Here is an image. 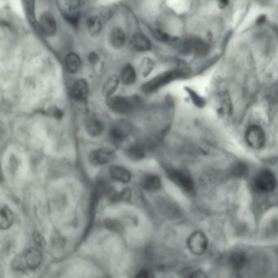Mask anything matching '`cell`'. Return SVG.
I'll use <instances>...</instances> for the list:
<instances>
[{
    "instance_id": "obj_27",
    "label": "cell",
    "mask_w": 278,
    "mask_h": 278,
    "mask_svg": "<svg viewBox=\"0 0 278 278\" xmlns=\"http://www.w3.org/2000/svg\"><path fill=\"white\" fill-rule=\"evenodd\" d=\"M64 18L66 22H68L69 24L71 26L76 27L79 23V15L76 12H69V13H65Z\"/></svg>"
},
{
    "instance_id": "obj_14",
    "label": "cell",
    "mask_w": 278,
    "mask_h": 278,
    "mask_svg": "<svg viewBox=\"0 0 278 278\" xmlns=\"http://www.w3.org/2000/svg\"><path fill=\"white\" fill-rule=\"evenodd\" d=\"M131 46L137 52H148L151 49V42L145 35L138 33L132 36Z\"/></svg>"
},
{
    "instance_id": "obj_7",
    "label": "cell",
    "mask_w": 278,
    "mask_h": 278,
    "mask_svg": "<svg viewBox=\"0 0 278 278\" xmlns=\"http://www.w3.org/2000/svg\"><path fill=\"white\" fill-rule=\"evenodd\" d=\"M246 140L249 146L259 149L265 144V133L260 126L253 125L246 131Z\"/></svg>"
},
{
    "instance_id": "obj_26",
    "label": "cell",
    "mask_w": 278,
    "mask_h": 278,
    "mask_svg": "<svg viewBox=\"0 0 278 278\" xmlns=\"http://www.w3.org/2000/svg\"><path fill=\"white\" fill-rule=\"evenodd\" d=\"M132 198V192L129 189H124L122 192L115 193L113 194L111 200L115 202H125L129 201Z\"/></svg>"
},
{
    "instance_id": "obj_5",
    "label": "cell",
    "mask_w": 278,
    "mask_h": 278,
    "mask_svg": "<svg viewBox=\"0 0 278 278\" xmlns=\"http://www.w3.org/2000/svg\"><path fill=\"white\" fill-rule=\"evenodd\" d=\"M167 176L172 180V182L180 187L181 189L192 194L194 191V184L190 176L184 173L182 170L170 169L167 170Z\"/></svg>"
},
{
    "instance_id": "obj_31",
    "label": "cell",
    "mask_w": 278,
    "mask_h": 278,
    "mask_svg": "<svg viewBox=\"0 0 278 278\" xmlns=\"http://www.w3.org/2000/svg\"><path fill=\"white\" fill-rule=\"evenodd\" d=\"M187 90H188V94L190 95L191 98H192L194 104H196L198 106H202L204 104V100L200 96H198L196 92L191 90V89H188V88H187Z\"/></svg>"
},
{
    "instance_id": "obj_15",
    "label": "cell",
    "mask_w": 278,
    "mask_h": 278,
    "mask_svg": "<svg viewBox=\"0 0 278 278\" xmlns=\"http://www.w3.org/2000/svg\"><path fill=\"white\" fill-rule=\"evenodd\" d=\"M110 42L113 48L120 49L125 46L126 42V34L120 28H114L110 34Z\"/></svg>"
},
{
    "instance_id": "obj_9",
    "label": "cell",
    "mask_w": 278,
    "mask_h": 278,
    "mask_svg": "<svg viewBox=\"0 0 278 278\" xmlns=\"http://www.w3.org/2000/svg\"><path fill=\"white\" fill-rule=\"evenodd\" d=\"M183 49L187 52H194L197 56H206L209 52V46L201 38H192L183 44Z\"/></svg>"
},
{
    "instance_id": "obj_30",
    "label": "cell",
    "mask_w": 278,
    "mask_h": 278,
    "mask_svg": "<svg viewBox=\"0 0 278 278\" xmlns=\"http://www.w3.org/2000/svg\"><path fill=\"white\" fill-rule=\"evenodd\" d=\"M33 238H34V242L35 244L37 245V246H38L39 248H44L46 246V241L44 239L42 235L41 234L40 232H34V234H33Z\"/></svg>"
},
{
    "instance_id": "obj_19",
    "label": "cell",
    "mask_w": 278,
    "mask_h": 278,
    "mask_svg": "<svg viewBox=\"0 0 278 278\" xmlns=\"http://www.w3.org/2000/svg\"><path fill=\"white\" fill-rule=\"evenodd\" d=\"M109 136H110V140H111V142L119 146L120 144H122L127 136V132L125 129H123L122 126H114L112 129H110V133H109Z\"/></svg>"
},
{
    "instance_id": "obj_2",
    "label": "cell",
    "mask_w": 278,
    "mask_h": 278,
    "mask_svg": "<svg viewBox=\"0 0 278 278\" xmlns=\"http://www.w3.org/2000/svg\"><path fill=\"white\" fill-rule=\"evenodd\" d=\"M42 260V254L41 250L37 247H31L26 250L23 255L15 260L13 267L20 270H34L40 266Z\"/></svg>"
},
{
    "instance_id": "obj_34",
    "label": "cell",
    "mask_w": 278,
    "mask_h": 278,
    "mask_svg": "<svg viewBox=\"0 0 278 278\" xmlns=\"http://www.w3.org/2000/svg\"><path fill=\"white\" fill-rule=\"evenodd\" d=\"M50 114L56 118H60L62 116V112L58 108H52L50 110Z\"/></svg>"
},
{
    "instance_id": "obj_35",
    "label": "cell",
    "mask_w": 278,
    "mask_h": 278,
    "mask_svg": "<svg viewBox=\"0 0 278 278\" xmlns=\"http://www.w3.org/2000/svg\"><path fill=\"white\" fill-rule=\"evenodd\" d=\"M98 56H97L95 52H91L90 55H89V57H88V59H89V60H90L92 63L96 62L97 60H98Z\"/></svg>"
},
{
    "instance_id": "obj_24",
    "label": "cell",
    "mask_w": 278,
    "mask_h": 278,
    "mask_svg": "<svg viewBox=\"0 0 278 278\" xmlns=\"http://www.w3.org/2000/svg\"><path fill=\"white\" fill-rule=\"evenodd\" d=\"M126 156L133 161H140L145 157V149L140 144H133L126 150Z\"/></svg>"
},
{
    "instance_id": "obj_3",
    "label": "cell",
    "mask_w": 278,
    "mask_h": 278,
    "mask_svg": "<svg viewBox=\"0 0 278 278\" xmlns=\"http://www.w3.org/2000/svg\"><path fill=\"white\" fill-rule=\"evenodd\" d=\"M107 104L114 112L126 115L133 112L136 105V100L123 96H111L108 99Z\"/></svg>"
},
{
    "instance_id": "obj_21",
    "label": "cell",
    "mask_w": 278,
    "mask_h": 278,
    "mask_svg": "<svg viewBox=\"0 0 278 278\" xmlns=\"http://www.w3.org/2000/svg\"><path fill=\"white\" fill-rule=\"evenodd\" d=\"M23 6H24L25 11L28 17L29 22L30 25L36 28L37 19L35 15V0H22Z\"/></svg>"
},
{
    "instance_id": "obj_36",
    "label": "cell",
    "mask_w": 278,
    "mask_h": 278,
    "mask_svg": "<svg viewBox=\"0 0 278 278\" xmlns=\"http://www.w3.org/2000/svg\"><path fill=\"white\" fill-rule=\"evenodd\" d=\"M228 1H229V0H217L219 7L221 8H225V7L228 5Z\"/></svg>"
},
{
    "instance_id": "obj_6",
    "label": "cell",
    "mask_w": 278,
    "mask_h": 278,
    "mask_svg": "<svg viewBox=\"0 0 278 278\" xmlns=\"http://www.w3.org/2000/svg\"><path fill=\"white\" fill-rule=\"evenodd\" d=\"M116 154L111 148H102L93 150L89 154V162L94 166H103L112 162Z\"/></svg>"
},
{
    "instance_id": "obj_4",
    "label": "cell",
    "mask_w": 278,
    "mask_h": 278,
    "mask_svg": "<svg viewBox=\"0 0 278 278\" xmlns=\"http://www.w3.org/2000/svg\"><path fill=\"white\" fill-rule=\"evenodd\" d=\"M254 184L260 192H272L276 188V179L270 170H264L260 172L254 178Z\"/></svg>"
},
{
    "instance_id": "obj_8",
    "label": "cell",
    "mask_w": 278,
    "mask_h": 278,
    "mask_svg": "<svg viewBox=\"0 0 278 278\" xmlns=\"http://www.w3.org/2000/svg\"><path fill=\"white\" fill-rule=\"evenodd\" d=\"M187 245L191 252L195 254H202L207 249L208 242L203 232H195L188 237Z\"/></svg>"
},
{
    "instance_id": "obj_13",
    "label": "cell",
    "mask_w": 278,
    "mask_h": 278,
    "mask_svg": "<svg viewBox=\"0 0 278 278\" xmlns=\"http://www.w3.org/2000/svg\"><path fill=\"white\" fill-rule=\"evenodd\" d=\"M110 175L114 180L122 183H129L132 180V174L123 166L114 165L110 167Z\"/></svg>"
},
{
    "instance_id": "obj_32",
    "label": "cell",
    "mask_w": 278,
    "mask_h": 278,
    "mask_svg": "<svg viewBox=\"0 0 278 278\" xmlns=\"http://www.w3.org/2000/svg\"><path fill=\"white\" fill-rule=\"evenodd\" d=\"M245 262V258L242 254H235L234 256H232V263L233 266L236 268H240L243 265Z\"/></svg>"
},
{
    "instance_id": "obj_29",
    "label": "cell",
    "mask_w": 278,
    "mask_h": 278,
    "mask_svg": "<svg viewBox=\"0 0 278 278\" xmlns=\"http://www.w3.org/2000/svg\"><path fill=\"white\" fill-rule=\"evenodd\" d=\"M153 35H154V38H156L157 40L160 41V42H170V39H172L170 35H168L166 33L163 32L162 30H154Z\"/></svg>"
},
{
    "instance_id": "obj_33",
    "label": "cell",
    "mask_w": 278,
    "mask_h": 278,
    "mask_svg": "<svg viewBox=\"0 0 278 278\" xmlns=\"http://www.w3.org/2000/svg\"><path fill=\"white\" fill-rule=\"evenodd\" d=\"M136 276H137V277L148 278L152 276V274H151L150 271L147 270V269H143V270L140 271V272H139L138 274H136Z\"/></svg>"
},
{
    "instance_id": "obj_28",
    "label": "cell",
    "mask_w": 278,
    "mask_h": 278,
    "mask_svg": "<svg viewBox=\"0 0 278 278\" xmlns=\"http://www.w3.org/2000/svg\"><path fill=\"white\" fill-rule=\"evenodd\" d=\"M82 0H65V4L69 12H74L80 8Z\"/></svg>"
},
{
    "instance_id": "obj_20",
    "label": "cell",
    "mask_w": 278,
    "mask_h": 278,
    "mask_svg": "<svg viewBox=\"0 0 278 278\" xmlns=\"http://www.w3.org/2000/svg\"><path fill=\"white\" fill-rule=\"evenodd\" d=\"M14 222V214L8 206H3L0 213V226L1 229H8Z\"/></svg>"
},
{
    "instance_id": "obj_17",
    "label": "cell",
    "mask_w": 278,
    "mask_h": 278,
    "mask_svg": "<svg viewBox=\"0 0 278 278\" xmlns=\"http://www.w3.org/2000/svg\"><path fill=\"white\" fill-rule=\"evenodd\" d=\"M85 129L91 136L96 137V136H100L102 133L104 131V125L98 118L92 117L87 120Z\"/></svg>"
},
{
    "instance_id": "obj_22",
    "label": "cell",
    "mask_w": 278,
    "mask_h": 278,
    "mask_svg": "<svg viewBox=\"0 0 278 278\" xmlns=\"http://www.w3.org/2000/svg\"><path fill=\"white\" fill-rule=\"evenodd\" d=\"M136 73L132 65L127 64L122 68L121 72V80L126 85L133 84L136 82Z\"/></svg>"
},
{
    "instance_id": "obj_1",
    "label": "cell",
    "mask_w": 278,
    "mask_h": 278,
    "mask_svg": "<svg viewBox=\"0 0 278 278\" xmlns=\"http://www.w3.org/2000/svg\"><path fill=\"white\" fill-rule=\"evenodd\" d=\"M187 71L182 69L169 70L166 72L162 73L158 76L154 77L151 80L147 82L143 85V91L145 93H153L159 90L162 87L166 86L172 81L176 80L177 78H184L187 76Z\"/></svg>"
},
{
    "instance_id": "obj_10",
    "label": "cell",
    "mask_w": 278,
    "mask_h": 278,
    "mask_svg": "<svg viewBox=\"0 0 278 278\" xmlns=\"http://www.w3.org/2000/svg\"><path fill=\"white\" fill-rule=\"evenodd\" d=\"M38 27L47 36H54L57 31L56 18L50 12H44L38 22Z\"/></svg>"
},
{
    "instance_id": "obj_11",
    "label": "cell",
    "mask_w": 278,
    "mask_h": 278,
    "mask_svg": "<svg viewBox=\"0 0 278 278\" xmlns=\"http://www.w3.org/2000/svg\"><path fill=\"white\" fill-rule=\"evenodd\" d=\"M73 98L78 101H82L88 98L89 94V85L83 78L78 79L73 84L72 90H71Z\"/></svg>"
},
{
    "instance_id": "obj_23",
    "label": "cell",
    "mask_w": 278,
    "mask_h": 278,
    "mask_svg": "<svg viewBox=\"0 0 278 278\" xmlns=\"http://www.w3.org/2000/svg\"><path fill=\"white\" fill-rule=\"evenodd\" d=\"M87 26L88 32L92 36H97L102 30V22L98 16H91L87 20Z\"/></svg>"
},
{
    "instance_id": "obj_25",
    "label": "cell",
    "mask_w": 278,
    "mask_h": 278,
    "mask_svg": "<svg viewBox=\"0 0 278 278\" xmlns=\"http://www.w3.org/2000/svg\"><path fill=\"white\" fill-rule=\"evenodd\" d=\"M154 68V62L150 57H144L140 62V73L143 77H147L152 72Z\"/></svg>"
},
{
    "instance_id": "obj_16",
    "label": "cell",
    "mask_w": 278,
    "mask_h": 278,
    "mask_svg": "<svg viewBox=\"0 0 278 278\" xmlns=\"http://www.w3.org/2000/svg\"><path fill=\"white\" fill-rule=\"evenodd\" d=\"M65 66L66 69L70 74H75L78 72L82 66L80 56L77 55L76 53L71 52L69 53L65 58Z\"/></svg>"
},
{
    "instance_id": "obj_18",
    "label": "cell",
    "mask_w": 278,
    "mask_h": 278,
    "mask_svg": "<svg viewBox=\"0 0 278 278\" xmlns=\"http://www.w3.org/2000/svg\"><path fill=\"white\" fill-rule=\"evenodd\" d=\"M119 85V78L116 74L110 75L104 82L102 87V95L104 97L110 98L115 91L118 89Z\"/></svg>"
},
{
    "instance_id": "obj_12",
    "label": "cell",
    "mask_w": 278,
    "mask_h": 278,
    "mask_svg": "<svg viewBox=\"0 0 278 278\" xmlns=\"http://www.w3.org/2000/svg\"><path fill=\"white\" fill-rule=\"evenodd\" d=\"M140 184L145 190L148 192H156L162 186L161 180L156 175L148 174L143 176L140 180Z\"/></svg>"
}]
</instances>
